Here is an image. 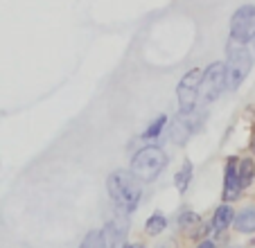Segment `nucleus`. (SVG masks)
Returning a JSON list of instances; mask_svg holds the SVG:
<instances>
[{"mask_svg": "<svg viewBox=\"0 0 255 248\" xmlns=\"http://www.w3.org/2000/svg\"><path fill=\"white\" fill-rule=\"evenodd\" d=\"M106 194L111 199L116 212L131 217L142 201V183L129 169H116L106 176Z\"/></svg>", "mask_w": 255, "mask_h": 248, "instance_id": "nucleus-1", "label": "nucleus"}, {"mask_svg": "<svg viewBox=\"0 0 255 248\" xmlns=\"http://www.w3.org/2000/svg\"><path fill=\"white\" fill-rule=\"evenodd\" d=\"M255 36V5H242L231 16V41L249 45Z\"/></svg>", "mask_w": 255, "mask_h": 248, "instance_id": "nucleus-6", "label": "nucleus"}, {"mask_svg": "<svg viewBox=\"0 0 255 248\" xmlns=\"http://www.w3.org/2000/svg\"><path fill=\"white\" fill-rule=\"evenodd\" d=\"M120 248H147V244L140 242V239H135V242H129V239H127V242L122 244Z\"/></svg>", "mask_w": 255, "mask_h": 248, "instance_id": "nucleus-19", "label": "nucleus"}, {"mask_svg": "<svg viewBox=\"0 0 255 248\" xmlns=\"http://www.w3.org/2000/svg\"><path fill=\"white\" fill-rule=\"evenodd\" d=\"M167 215H163L160 210H156V212H151L149 217H147V221H144V235L147 237H160V235L167 230Z\"/></svg>", "mask_w": 255, "mask_h": 248, "instance_id": "nucleus-14", "label": "nucleus"}, {"mask_svg": "<svg viewBox=\"0 0 255 248\" xmlns=\"http://www.w3.org/2000/svg\"><path fill=\"white\" fill-rule=\"evenodd\" d=\"M102 235H104V242L109 248H120L122 244L127 242L131 230V217L122 215V212H116L111 219L102 226Z\"/></svg>", "mask_w": 255, "mask_h": 248, "instance_id": "nucleus-7", "label": "nucleus"}, {"mask_svg": "<svg viewBox=\"0 0 255 248\" xmlns=\"http://www.w3.org/2000/svg\"><path fill=\"white\" fill-rule=\"evenodd\" d=\"M192 178H194V165L190 160H183V165H181V167L176 169V174H174V187H176V192L181 196L190 190Z\"/></svg>", "mask_w": 255, "mask_h": 248, "instance_id": "nucleus-13", "label": "nucleus"}, {"mask_svg": "<svg viewBox=\"0 0 255 248\" xmlns=\"http://www.w3.org/2000/svg\"><path fill=\"white\" fill-rule=\"evenodd\" d=\"M226 52L228 57L224 61V66H226V84L228 91H237L246 81L251 68H253V52L246 45L233 43V41H228Z\"/></svg>", "mask_w": 255, "mask_h": 248, "instance_id": "nucleus-3", "label": "nucleus"}, {"mask_svg": "<svg viewBox=\"0 0 255 248\" xmlns=\"http://www.w3.org/2000/svg\"><path fill=\"white\" fill-rule=\"evenodd\" d=\"M233 228L237 235H255V205H244L242 210H235V219H233Z\"/></svg>", "mask_w": 255, "mask_h": 248, "instance_id": "nucleus-11", "label": "nucleus"}, {"mask_svg": "<svg viewBox=\"0 0 255 248\" xmlns=\"http://www.w3.org/2000/svg\"><path fill=\"white\" fill-rule=\"evenodd\" d=\"M169 156L165 153V149H160L158 144H142L138 151L131 156L129 172L138 178L140 183H154L158 181V176L167 169Z\"/></svg>", "mask_w": 255, "mask_h": 248, "instance_id": "nucleus-2", "label": "nucleus"}, {"mask_svg": "<svg viewBox=\"0 0 255 248\" xmlns=\"http://www.w3.org/2000/svg\"><path fill=\"white\" fill-rule=\"evenodd\" d=\"M197 124H199V120H194V113L192 115H176V118L172 120V124H167L172 142L174 144H185L190 135L199 131Z\"/></svg>", "mask_w": 255, "mask_h": 248, "instance_id": "nucleus-9", "label": "nucleus"}, {"mask_svg": "<svg viewBox=\"0 0 255 248\" xmlns=\"http://www.w3.org/2000/svg\"><path fill=\"white\" fill-rule=\"evenodd\" d=\"M226 91V66H224V61H212L210 66L203 68L201 86H199V102L201 104H212Z\"/></svg>", "mask_w": 255, "mask_h": 248, "instance_id": "nucleus-4", "label": "nucleus"}, {"mask_svg": "<svg viewBox=\"0 0 255 248\" xmlns=\"http://www.w3.org/2000/svg\"><path fill=\"white\" fill-rule=\"evenodd\" d=\"M233 219H235V208L233 203H219L210 215V230L215 235H224L228 228H233Z\"/></svg>", "mask_w": 255, "mask_h": 248, "instance_id": "nucleus-10", "label": "nucleus"}, {"mask_svg": "<svg viewBox=\"0 0 255 248\" xmlns=\"http://www.w3.org/2000/svg\"><path fill=\"white\" fill-rule=\"evenodd\" d=\"M203 68H190L176 84L178 115H192L199 106V86H201Z\"/></svg>", "mask_w": 255, "mask_h": 248, "instance_id": "nucleus-5", "label": "nucleus"}, {"mask_svg": "<svg viewBox=\"0 0 255 248\" xmlns=\"http://www.w3.org/2000/svg\"><path fill=\"white\" fill-rule=\"evenodd\" d=\"M156 248H169V246H165V244H160V246H156Z\"/></svg>", "mask_w": 255, "mask_h": 248, "instance_id": "nucleus-21", "label": "nucleus"}, {"mask_svg": "<svg viewBox=\"0 0 255 248\" xmlns=\"http://www.w3.org/2000/svg\"><path fill=\"white\" fill-rule=\"evenodd\" d=\"M251 43H253V52H255V36H253V41H251Z\"/></svg>", "mask_w": 255, "mask_h": 248, "instance_id": "nucleus-22", "label": "nucleus"}, {"mask_svg": "<svg viewBox=\"0 0 255 248\" xmlns=\"http://www.w3.org/2000/svg\"><path fill=\"white\" fill-rule=\"evenodd\" d=\"M167 124H169V118L165 113H160L158 118H154L147 124V129H144V133H142V140H149V142L158 140L160 135H163V131L167 129Z\"/></svg>", "mask_w": 255, "mask_h": 248, "instance_id": "nucleus-15", "label": "nucleus"}, {"mask_svg": "<svg viewBox=\"0 0 255 248\" xmlns=\"http://www.w3.org/2000/svg\"><path fill=\"white\" fill-rule=\"evenodd\" d=\"M194 248H219V246H217V242H215V239L206 237V239H201V242H197V244H194Z\"/></svg>", "mask_w": 255, "mask_h": 248, "instance_id": "nucleus-18", "label": "nucleus"}, {"mask_svg": "<svg viewBox=\"0 0 255 248\" xmlns=\"http://www.w3.org/2000/svg\"><path fill=\"white\" fill-rule=\"evenodd\" d=\"M237 181H240L242 190H249L255 183V158L253 156H244L237 160Z\"/></svg>", "mask_w": 255, "mask_h": 248, "instance_id": "nucleus-12", "label": "nucleus"}, {"mask_svg": "<svg viewBox=\"0 0 255 248\" xmlns=\"http://www.w3.org/2000/svg\"><path fill=\"white\" fill-rule=\"evenodd\" d=\"M201 217L197 215V212H192V210H183L181 215H178V228H181V233H185L188 235L190 230H194L199 224H201Z\"/></svg>", "mask_w": 255, "mask_h": 248, "instance_id": "nucleus-16", "label": "nucleus"}, {"mask_svg": "<svg viewBox=\"0 0 255 248\" xmlns=\"http://www.w3.org/2000/svg\"><path fill=\"white\" fill-rule=\"evenodd\" d=\"M226 248H242V246H226Z\"/></svg>", "mask_w": 255, "mask_h": 248, "instance_id": "nucleus-23", "label": "nucleus"}, {"mask_svg": "<svg viewBox=\"0 0 255 248\" xmlns=\"http://www.w3.org/2000/svg\"><path fill=\"white\" fill-rule=\"evenodd\" d=\"M237 156H228L226 165H224V185H222V201L224 203H235L242 199L244 190L240 187L237 181Z\"/></svg>", "mask_w": 255, "mask_h": 248, "instance_id": "nucleus-8", "label": "nucleus"}, {"mask_svg": "<svg viewBox=\"0 0 255 248\" xmlns=\"http://www.w3.org/2000/svg\"><path fill=\"white\" fill-rule=\"evenodd\" d=\"M251 156H255V135H253V140H251Z\"/></svg>", "mask_w": 255, "mask_h": 248, "instance_id": "nucleus-20", "label": "nucleus"}, {"mask_svg": "<svg viewBox=\"0 0 255 248\" xmlns=\"http://www.w3.org/2000/svg\"><path fill=\"white\" fill-rule=\"evenodd\" d=\"M79 248H109V246H106V242H104V235H102V230L95 228V230H88V233L84 235Z\"/></svg>", "mask_w": 255, "mask_h": 248, "instance_id": "nucleus-17", "label": "nucleus"}]
</instances>
